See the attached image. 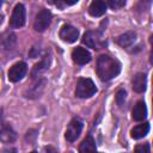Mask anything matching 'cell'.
Returning <instances> with one entry per match:
<instances>
[{
    "mask_svg": "<svg viewBox=\"0 0 153 153\" xmlns=\"http://www.w3.org/2000/svg\"><path fill=\"white\" fill-rule=\"evenodd\" d=\"M121 72V63L118 60L109 56L100 55L97 60V74L103 81H109L116 78Z\"/></svg>",
    "mask_w": 153,
    "mask_h": 153,
    "instance_id": "obj_1",
    "label": "cell"
},
{
    "mask_svg": "<svg viewBox=\"0 0 153 153\" xmlns=\"http://www.w3.org/2000/svg\"><path fill=\"white\" fill-rule=\"evenodd\" d=\"M97 92L94 82L88 78H80L76 82L75 96L79 98H90Z\"/></svg>",
    "mask_w": 153,
    "mask_h": 153,
    "instance_id": "obj_2",
    "label": "cell"
},
{
    "mask_svg": "<svg viewBox=\"0 0 153 153\" xmlns=\"http://www.w3.org/2000/svg\"><path fill=\"white\" fill-rule=\"evenodd\" d=\"M16 137H17L16 131L7 123V121L2 115V111L0 110V140L5 143H10V142H13Z\"/></svg>",
    "mask_w": 153,
    "mask_h": 153,
    "instance_id": "obj_3",
    "label": "cell"
},
{
    "mask_svg": "<svg viewBox=\"0 0 153 153\" xmlns=\"http://www.w3.org/2000/svg\"><path fill=\"white\" fill-rule=\"evenodd\" d=\"M25 19H26V11L23 4H17L16 7L13 8L12 16L10 18V25L13 29H18L22 27L25 24Z\"/></svg>",
    "mask_w": 153,
    "mask_h": 153,
    "instance_id": "obj_4",
    "label": "cell"
},
{
    "mask_svg": "<svg viewBox=\"0 0 153 153\" xmlns=\"http://www.w3.org/2000/svg\"><path fill=\"white\" fill-rule=\"evenodd\" d=\"M51 23V12L49 10H41L37 16H36V19H35V23H33V29L38 32H43Z\"/></svg>",
    "mask_w": 153,
    "mask_h": 153,
    "instance_id": "obj_5",
    "label": "cell"
},
{
    "mask_svg": "<svg viewBox=\"0 0 153 153\" xmlns=\"http://www.w3.org/2000/svg\"><path fill=\"white\" fill-rule=\"evenodd\" d=\"M81 130H82V122H81V120L78 118V117H74L69 122V124L67 127V130H66V134H65L66 140L69 141V142L75 141L80 136Z\"/></svg>",
    "mask_w": 153,
    "mask_h": 153,
    "instance_id": "obj_6",
    "label": "cell"
},
{
    "mask_svg": "<svg viewBox=\"0 0 153 153\" xmlns=\"http://www.w3.org/2000/svg\"><path fill=\"white\" fill-rule=\"evenodd\" d=\"M26 72H27L26 63L25 62H22V61L20 62H17L8 71V74H7L8 75V80L12 81V82H17V81L22 80L25 76Z\"/></svg>",
    "mask_w": 153,
    "mask_h": 153,
    "instance_id": "obj_7",
    "label": "cell"
},
{
    "mask_svg": "<svg viewBox=\"0 0 153 153\" xmlns=\"http://www.w3.org/2000/svg\"><path fill=\"white\" fill-rule=\"evenodd\" d=\"M82 43L92 49H100L104 45V41L100 33L96 31H87L82 37Z\"/></svg>",
    "mask_w": 153,
    "mask_h": 153,
    "instance_id": "obj_8",
    "label": "cell"
},
{
    "mask_svg": "<svg viewBox=\"0 0 153 153\" xmlns=\"http://www.w3.org/2000/svg\"><path fill=\"white\" fill-rule=\"evenodd\" d=\"M60 38L67 43H74L79 38V30L69 24H65L60 30Z\"/></svg>",
    "mask_w": 153,
    "mask_h": 153,
    "instance_id": "obj_9",
    "label": "cell"
},
{
    "mask_svg": "<svg viewBox=\"0 0 153 153\" xmlns=\"http://www.w3.org/2000/svg\"><path fill=\"white\" fill-rule=\"evenodd\" d=\"M72 57H73V61L78 65H86L92 59L90 51L86 50L85 48H81V47H76L75 49H73Z\"/></svg>",
    "mask_w": 153,
    "mask_h": 153,
    "instance_id": "obj_10",
    "label": "cell"
},
{
    "mask_svg": "<svg viewBox=\"0 0 153 153\" xmlns=\"http://www.w3.org/2000/svg\"><path fill=\"white\" fill-rule=\"evenodd\" d=\"M105 11H106V4L104 1H100V0L92 1L90 7H88V13L92 17H100L105 13Z\"/></svg>",
    "mask_w": 153,
    "mask_h": 153,
    "instance_id": "obj_11",
    "label": "cell"
},
{
    "mask_svg": "<svg viewBox=\"0 0 153 153\" xmlns=\"http://www.w3.org/2000/svg\"><path fill=\"white\" fill-rule=\"evenodd\" d=\"M146 85H147L146 74L137 73L133 79V90L137 93H142L146 91Z\"/></svg>",
    "mask_w": 153,
    "mask_h": 153,
    "instance_id": "obj_12",
    "label": "cell"
},
{
    "mask_svg": "<svg viewBox=\"0 0 153 153\" xmlns=\"http://www.w3.org/2000/svg\"><path fill=\"white\" fill-rule=\"evenodd\" d=\"M147 116V108L145 102L140 100L135 104L134 109H133V120L134 121H143Z\"/></svg>",
    "mask_w": 153,
    "mask_h": 153,
    "instance_id": "obj_13",
    "label": "cell"
},
{
    "mask_svg": "<svg viewBox=\"0 0 153 153\" xmlns=\"http://www.w3.org/2000/svg\"><path fill=\"white\" fill-rule=\"evenodd\" d=\"M136 39V33L133 32V31H128V32H124L122 35H120L117 38H116V42L117 44H120L121 47H129L131 45Z\"/></svg>",
    "mask_w": 153,
    "mask_h": 153,
    "instance_id": "obj_14",
    "label": "cell"
},
{
    "mask_svg": "<svg viewBox=\"0 0 153 153\" xmlns=\"http://www.w3.org/2000/svg\"><path fill=\"white\" fill-rule=\"evenodd\" d=\"M79 153H96V142L91 135H87L79 147Z\"/></svg>",
    "mask_w": 153,
    "mask_h": 153,
    "instance_id": "obj_15",
    "label": "cell"
},
{
    "mask_svg": "<svg viewBox=\"0 0 153 153\" xmlns=\"http://www.w3.org/2000/svg\"><path fill=\"white\" fill-rule=\"evenodd\" d=\"M148 131H149V123L148 122H145V123H141V124L135 126L131 129L130 134H131V137L133 139H136L137 140V139H141V137L146 136L148 134Z\"/></svg>",
    "mask_w": 153,
    "mask_h": 153,
    "instance_id": "obj_16",
    "label": "cell"
},
{
    "mask_svg": "<svg viewBox=\"0 0 153 153\" xmlns=\"http://www.w3.org/2000/svg\"><path fill=\"white\" fill-rule=\"evenodd\" d=\"M126 97H127V93L124 90H120L117 93H116V103L120 105V106H123L124 105V102H126Z\"/></svg>",
    "mask_w": 153,
    "mask_h": 153,
    "instance_id": "obj_17",
    "label": "cell"
},
{
    "mask_svg": "<svg viewBox=\"0 0 153 153\" xmlns=\"http://www.w3.org/2000/svg\"><path fill=\"white\" fill-rule=\"evenodd\" d=\"M134 153H151L149 145H148V143H141V145H137V146L134 148Z\"/></svg>",
    "mask_w": 153,
    "mask_h": 153,
    "instance_id": "obj_18",
    "label": "cell"
},
{
    "mask_svg": "<svg viewBox=\"0 0 153 153\" xmlns=\"http://www.w3.org/2000/svg\"><path fill=\"white\" fill-rule=\"evenodd\" d=\"M108 5L111 7V8H114V10H117V8H120V7H122V6H124L126 5V1L124 0H111V1H109L108 2Z\"/></svg>",
    "mask_w": 153,
    "mask_h": 153,
    "instance_id": "obj_19",
    "label": "cell"
},
{
    "mask_svg": "<svg viewBox=\"0 0 153 153\" xmlns=\"http://www.w3.org/2000/svg\"><path fill=\"white\" fill-rule=\"evenodd\" d=\"M45 153H59V152H57V149L55 147L48 146V147H45Z\"/></svg>",
    "mask_w": 153,
    "mask_h": 153,
    "instance_id": "obj_20",
    "label": "cell"
},
{
    "mask_svg": "<svg viewBox=\"0 0 153 153\" xmlns=\"http://www.w3.org/2000/svg\"><path fill=\"white\" fill-rule=\"evenodd\" d=\"M31 153H37V152H36V151H33V152H31Z\"/></svg>",
    "mask_w": 153,
    "mask_h": 153,
    "instance_id": "obj_21",
    "label": "cell"
},
{
    "mask_svg": "<svg viewBox=\"0 0 153 153\" xmlns=\"http://www.w3.org/2000/svg\"><path fill=\"white\" fill-rule=\"evenodd\" d=\"M1 5H2V2H1V1H0V6H1Z\"/></svg>",
    "mask_w": 153,
    "mask_h": 153,
    "instance_id": "obj_22",
    "label": "cell"
}]
</instances>
